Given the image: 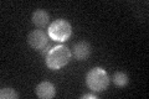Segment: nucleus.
Instances as JSON below:
<instances>
[{
	"instance_id": "obj_4",
	"label": "nucleus",
	"mask_w": 149,
	"mask_h": 99,
	"mask_svg": "<svg viewBox=\"0 0 149 99\" xmlns=\"http://www.w3.org/2000/svg\"><path fill=\"white\" fill-rule=\"evenodd\" d=\"M27 42L35 50H42L49 45V37L42 30H32L27 35Z\"/></svg>"
},
{
	"instance_id": "obj_10",
	"label": "nucleus",
	"mask_w": 149,
	"mask_h": 99,
	"mask_svg": "<svg viewBox=\"0 0 149 99\" xmlns=\"http://www.w3.org/2000/svg\"><path fill=\"white\" fill-rule=\"evenodd\" d=\"M81 98L82 99H97V96L90 93V94H83V96H81Z\"/></svg>"
},
{
	"instance_id": "obj_7",
	"label": "nucleus",
	"mask_w": 149,
	"mask_h": 99,
	"mask_svg": "<svg viewBox=\"0 0 149 99\" xmlns=\"http://www.w3.org/2000/svg\"><path fill=\"white\" fill-rule=\"evenodd\" d=\"M32 24H34L35 26L37 27H46L49 25L50 22V16L46 10H44V9H37V10H35L34 12H32Z\"/></svg>"
},
{
	"instance_id": "obj_8",
	"label": "nucleus",
	"mask_w": 149,
	"mask_h": 99,
	"mask_svg": "<svg viewBox=\"0 0 149 99\" xmlns=\"http://www.w3.org/2000/svg\"><path fill=\"white\" fill-rule=\"evenodd\" d=\"M129 82V77L127 73L122 72V71H117L113 74V83L117 87H125Z\"/></svg>"
},
{
	"instance_id": "obj_3",
	"label": "nucleus",
	"mask_w": 149,
	"mask_h": 99,
	"mask_svg": "<svg viewBox=\"0 0 149 99\" xmlns=\"http://www.w3.org/2000/svg\"><path fill=\"white\" fill-rule=\"evenodd\" d=\"M72 35V26L65 19H57L49 26V36L54 41L65 42Z\"/></svg>"
},
{
	"instance_id": "obj_2",
	"label": "nucleus",
	"mask_w": 149,
	"mask_h": 99,
	"mask_svg": "<svg viewBox=\"0 0 149 99\" xmlns=\"http://www.w3.org/2000/svg\"><path fill=\"white\" fill-rule=\"evenodd\" d=\"M86 84L92 92H103L109 86V76L102 67H93L86 74Z\"/></svg>"
},
{
	"instance_id": "obj_6",
	"label": "nucleus",
	"mask_w": 149,
	"mask_h": 99,
	"mask_svg": "<svg viewBox=\"0 0 149 99\" xmlns=\"http://www.w3.org/2000/svg\"><path fill=\"white\" fill-rule=\"evenodd\" d=\"M35 93L41 99H51L56 96V88L51 82L44 81L37 84V87L35 88Z\"/></svg>"
},
{
	"instance_id": "obj_5",
	"label": "nucleus",
	"mask_w": 149,
	"mask_h": 99,
	"mask_svg": "<svg viewBox=\"0 0 149 99\" xmlns=\"http://www.w3.org/2000/svg\"><path fill=\"white\" fill-rule=\"evenodd\" d=\"M91 52H92L91 45L87 41H78L73 45L72 56L77 61H86L91 56Z\"/></svg>"
},
{
	"instance_id": "obj_1",
	"label": "nucleus",
	"mask_w": 149,
	"mask_h": 99,
	"mask_svg": "<svg viewBox=\"0 0 149 99\" xmlns=\"http://www.w3.org/2000/svg\"><path fill=\"white\" fill-rule=\"evenodd\" d=\"M71 57L72 52L70 51L68 47H66L65 45H57L51 47L47 55L45 56V63L50 69L58 71L66 64H68Z\"/></svg>"
},
{
	"instance_id": "obj_9",
	"label": "nucleus",
	"mask_w": 149,
	"mask_h": 99,
	"mask_svg": "<svg viewBox=\"0 0 149 99\" xmlns=\"http://www.w3.org/2000/svg\"><path fill=\"white\" fill-rule=\"evenodd\" d=\"M19 97H20L19 93L10 87H4L0 89V98L1 99H17Z\"/></svg>"
}]
</instances>
